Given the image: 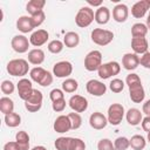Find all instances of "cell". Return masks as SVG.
<instances>
[{
  "instance_id": "1",
  "label": "cell",
  "mask_w": 150,
  "mask_h": 150,
  "mask_svg": "<svg viewBox=\"0 0 150 150\" xmlns=\"http://www.w3.org/2000/svg\"><path fill=\"white\" fill-rule=\"evenodd\" d=\"M125 84L129 88V96L132 102L135 103H141L144 101L145 97V91L142 86V81L139 76L135 73H130L125 77Z\"/></svg>"
},
{
  "instance_id": "13",
  "label": "cell",
  "mask_w": 150,
  "mask_h": 150,
  "mask_svg": "<svg viewBox=\"0 0 150 150\" xmlns=\"http://www.w3.org/2000/svg\"><path fill=\"white\" fill-rule=\"evenodd\" d=\"M73 73V64L69 61L56 62L53 67V75L56 77H68Z\"/></svg>"
},
{
  "instance_id": "5",
  "label": "cell",
  "mask_w": 150,
  "mask_h": 150,
  "mask_svg": "<svg viewBox=\"0 0 150 150\" xmlns=\"http://www.w3.org/2000/svg\"><path fill=\"white\" fill-rule=\"evenodd\" d=\"M114 39V33L108 29L95 28L91 32V41L98 46H107Z\"/></svg>"
},
{
  "instance_id": "45",
  "label": "cell",
  "mask_w": 150,
  "mask_h": 150,
  "mask_svg": "<svg viewBox=\"0 0 150 150\" xmlns=\"http://www.w3.org/2000/svg\"><path fill=\"white\" fill-rule=\"evenodd\" d=\"M139 64L143 66L146 69H150V52L144 53L141 57H139Z\"/></svg>"
},
{
  "instance_id": "48",
  "label": "cell",
  "mask_w": 150,
  "mask_h": 150,
  "mask_svg": "<svg viewBox=\"0 0 150 150\" xmlns=\"http://www.w3.org/2000/svg\"><path fill=\"white\" fill-rule=\"evenodd\" d=\"M142 112H144L146 116H150V100L145 101L142 107Z\"/></svg>"
},
{
  "instance_id": "7",
  "label": "cell",
  "mask_w": 150,
  "mask_h": 150,
  "mask_svg": "<svg viewBox=\"0 0 150 150\" xmlns=\"http://www.w3.org/2000/svg\"><path fill=\"white\" fill-rule=\"evenodd\" d=\"M102 66V53L100 50H91L84 57V68L88 71L98 70Z\"/></svg>"
},
{
  "instance_id": "46",
  "label": "cell",
  "mask_w": 150,
  "mask_h": 150,
  "mask_svg": "<svg viewBox=\"0 0 150 150\" xmlns=\"http://www.w3.org/2000/svg\"><path fill=\"white\" fill-rule=\"evenodd\" d=\"M141 124H142V129H143L144 131L150 132V116H145V117L142 120Z\"/></svg>"
},
{
  "instance_id": "29",
  "label": "cell",
  "mask_w": 150,
  "mask_h": 150,
  "mask_svg": "<svg viewBox=\"0 0 150 150\" xmlns=\"http://www.w3.org/2000/svg\"><path fill=\"white\" fill-rule=\"evenodd\" d=\"M0 110L4 115H8L14 112V102L12 98L4 96L0 98Z\"/></svg>"
},
{
  "instance_id": "15",
  "label": "cell",
  "mask_w": 150,
  "mask_h": 150,
  "mask_svg": "<svg viewBox=\"0 0 150 150\" xmlns=\"http://www.w3.org/2000/svg\"><path fill=\"white\" fill-rule=\"evenodd\" d=\"M89 124L93 129L95 130H101L104 129L108 124V118L100 111H95L90 115L89 117Z\"/></svg>"
},
{
  "instance_id": "3",
  "label": "cell",
  "mask_w": 150,
  "mask_h": 150,
  "mask_svg": "<svg viewBox=\"0 0 150 150\" xmlns=\"http://www.w3.org/2000/svg\"><path fill=\"white\" fill-rule=\"evenodd\" d=\"M29 70L28 61L23 59H14L7 63V71L12 76H25Z\"/></svg>"
},
{
  "instance_id": "51",
  "label": "cell",
  "mask_w": 150,
  "mask_h": 150,
  "mask_svg": "<svg viewBox=\"0 0 150 150\" xmlns=\"http://www.w3.org/2000/svg\"><path fill=\"white\" fill-rule=\"evenodd\" d=\"M146 27H148V29H150V11H149V14L146 18Z\"/></svg>"
},
{
  "instance_id": "11",
  "label": "cell",
  "mask_w": 150,
  "mask_h": 150,
  "mask_svg": "<svg viewBox=\"0 0 150 150\" xmlns=\"http://www.w3.org/2000/svg\"><path fill=\"white\" fill-rule=\"evenodd\" d=\"M16 88H18V94H19V97L23 101H27L30 95L33 94V86H32V81L28 80V79H21L18 84H16Z\"/></svg>"
},
{
  "instance_id": "44",
  "label": "cell",
  "mask_w": 150,
  "mask_h": 150,
  "mask_svg": "<svg viewBox=\"0 0 150 150\" xmlns=\"http://www.w3.org/2000/svg\"><path fill=\"white\" fill-rule=\"evenodd\" d=\"M52 108H53V110L56 111V112L63 111L64 108H66V100H64V98H61V100H57V101L53 102V103H52Z\"/></svg>"
},
{
  "instance_id": "42",
  "label": "cell",
  "mask_w": 150,
  "mask_h": 150,
  "mask_svg": "<svg viewBox=\"0 0 150 150\" xmlns=\"http://www.w3.org/2000/svg\"><path fill=\"white\" fill-rule=\"evenodd\" d=\"M30 18H32V21H33V25H34V27L36 28V27L41 26V25L45 22V19H46V14H45V12H43V11H41V12H39V13H36V14L32 15Z\"/></svg>"
},
{
  "instance_id": "14",
  "label": "cell",
  "mask_w": 150,
  "mask_h": 150,
  "mask_svg": "<svg viewBox=\"0 0 150 150\" xmlns=\"http://www.w3.org/2000/svg\"><path fill=\"white\" fill-rule=\"evenodd\" d=\"M86 89L88 94L93 96H102L107 91V86L98 80H89L86 84Z\"/></svg>"
},
{
  "instance_id": "38",
  "label": "cell",
  "mask_w": 150,
  "mask_h": 150,
  "mask_svg": "<svg viewBox=\"0 0 150 150\" xmlns=\"http://www.w3.org/2000/svg\"><path fill=\"white\" fill-rule=\"evenodd\" d=\"M109 88L112 93H121L123 89H124V82L121 80V79H114L111 80V82L109 83Z\"/></svg>"
},
{
  "instance_id": "40",
  "label": "cell",
  "mask_w": 150,
  "mask_h": 150,
  "mask_svg": "<svg viewBox=\"0 0 150 150\" xmlns=\"http://www.w3.org/2000/svg\"><path fill=\"white\" fill-rule=\"evenodd\" d=\"M14 89H15V87H14V83H13L12 81H9V80L2 81V83H1V91H2L5 95H11V94H13V93H14Z\"/></svg>"
},
{
  "instance_id": "4",
  "label": "cell",
  "mask_w": 150,
  "mask_h": 150,
  "mask_svg": "<svg viewBox=\"0 0 150 150\" xmlns=\"http://www.w3.org/2000/svg\"><path fill=\"white\" fill-rule=\"evenodd\" d=\"M94 20H95V13L94 9L89 6L81 7L75 16V23L81 28L88 27Z\"/></svg>"
},
{
  "instance_id": "19",
  "label": "cell",
  "mask_w": 150,
  "mask_h": 150,
  "mask_svg": "<svg viewBox=\"0 0 150 150\" xmlns=\"http://www.w3.org/2000/svg\"><path fill=\"white\" fill-rule=\"evenodd\" d=\"M139 64V56L135 53H127L122 57V66L127 70H134Z\"/></svg>"
},
{
  "instance_id": "37",
  "label": "cell",
  "mask_w": 150,
  "mask_h": 150,
  "mask_svg": "<svg viewBox=\"0 0 150 150\" xmlns=\"http://www.w3.org/2000/svg\"><path fill=\"white\" fill-rule=\"evenodd\" d=\"M130 146V142L127 137L124 136H121V137H117L114 142V148L115 150H127L128 148Z\"/></svg>"
},
{
  "instance_id": "21",
  "label": "cell",
  "mask_w": 150,
  "mask_h": 150,
  "mask_svg": "<svg viewBox=\"0 0 150 150\" xmlns=\"http://www.w3.org/2000/svg\"><path fill=\"white\" fill-rule=\"evenodd\" d=\"M148 40L145 38H132L131 39V48L135 54H144L148 52Z\"/></svg>"
},
{
  "instance_id": "30",
  "label": "cell",
  "mask_w": 150,
  "mask_h": 150,
  "mask_svg": "<svg viewBox=\"0 0 150 150\" xmlns=\"http://www.w3.org/2000/svg\"><path fill=\"white\" fill-rule=\"evenodd\" d=\"M148 30L149 29L145 23H142V22L134 23L131 27V36L132 38H145Z\"/></svg>"
},
{
  "instance_id": "34",
  "label": "cell",
  "mask_w": 150,
  "mask_h": 150,
  "mask_svg": "<svg viewBox=\"0 0 150 150\" xmlns=\"http://www.w3.org/2000/svg\"><path fill=\"white\" fill-rule=\"evenodd\" d=\"M71 142V137H59L55 139V149L56 150H69Z\"/></svg>"
},
{
  "instance_id": "2",
  "label": "cell",
  "mask_w": 150,
  "mask_h": 150,
  "mask_svg": "<svg viewBox=\"0 0 150 150\" xmlns=\"http://www.w3.org/2000/svg\"><path fill=\"white\" fill-rule=\"evenodd\" d=\"M29 75L34 82L39 83L42 87H48L53 82V75L42 67H34L33 69H30Z\"/></svg>"
},
{
  "instance_id": "10",
  "label": "cell",
  "mask_w": 150,
  "mask_h": 150,
  "mask_svg": "<svg viewBox=\"0 0 150 150\" xmlns=\"http://www.w3.org/2000/svg\"><path fill=\"white\" fill-rule=\"evenodd\" d=\"M69 107L75 112H84L88 109V100L81 95H73L68 101Z\"/></svg>"
},
{
  "instance_id": "17",
  "label": "cell",
  "mask_w": 150,
  "mask_h": 150,
  "mask_svg": "<svg viewBox=\"0 0 150 150\" xmlns=\"http://www.w3.org/2000/svg\"><path fill=\"white\" fill-rule=\"evenodd\" d=\"M148 11H150V1L149 0H139V1L135 2L131 7V14L136 19L143 18Z\"/></svg>"
},
{
  "instance_id": "28",
  "label": "cell",
  "mask_w": 150,
  "mask_h": 150,
  "mask_svg": "<svg viewBox=\"0 0 150 150\" xmlns=\"http://www.w3.org/2000/svg\"><path fill=\"white\" fill-rule=\"evenodd\" d=\"M63 43L68 48H75L80 43V35L76 32H68L63 38Z\"/></svg>"
},
{
  "instance_id": "35",
  "label": "cell",
  "mask_w": 150,
  "mask_h": 150,
  "mask_svg": "<svg viewBox=\"0 0 150 150\" xmlns=\"http://www.w3.org/2000/svg\"><path fill=\"white\" fill-rule=\"evenodd\" d=\"M63 47H64V43L62 41H60V40H52L48 43V46H47L48 50L52 54H59V53H61L63 50Z\"/></svg>"
},
{
  "instance_id": "39",
  "label": "cell",
  "mask_w": 150,
  "mask_h": 150,
  "mask_svg": "<svg viewBox=\"0 0 150 150\" xmlns=\"http://www.w3.org/2000/svg\"><path fill=\"white\" fill-rule=\"evenodd\" d=\"M69 150H86V143H84V141H82L81 138L71 137Z\"/></svg>"
},
{
  "instance_id": "33",
  "label": "cell",
  "mask_w": 150,
  "mask_h": 150,
  "mask_svg": "<svg viewBox=\"0 0 150 150\" xmlns=\"http://www.w3.org/2000/svg\"><path fill=\"white\" fill-rule=\"evenodd\" d=\"M79 88V83L74 79H66L62 82V90L64 93H75Z\"/></svg>"
},
{
  "instance_id": "16",
  "label": "cell",
  "mask_w": 150,
  "mask_h": 150,
  "mask_svg": "<svg viewBox=\"0 0 150 150\" xmlns=\"http://www.w3.org/2000/svg\"><path fill=\"white\" fill-rule=\"evenodd\" d=\"M53 128L59 134H63V132H67V131L71 130V123H70V120H69L68 115L57 116L56 120L54 121Z\"/></svg>"
},
{
  "instance_id": "49",
  "label": "cell",
  "mask_w": 150,
  "mask_h": 150,
  "mask_svg": "<svg viewBox=\"0 0 150 150\" xmlns=\"http://www.w3.org/2000/svg\"><path fill=\"white\" fill-rule=\"evenodd\" d=\"M88 4L90 6H98V7L102 6V1H91V0H88Z\"/></svg>"
},
{
  "instance_id": "31",
  "label": "cell",
  "mask_w": 150,
  "mask_h": 150,
  "mask_svg": "<svg viewBox=\"0 0 150 150\" xmlns=\"http://www.w3.org/2000/svg\"><path fill=\"white\" fill-rule=\"evenodd\" d=\"M129 142H130V146L134 150H143L146 145V141L142 135H134L129 139Z\"/></svg>"
},
{
  "instance_id": "36",
  "label": "cell",
  "mask_w": 150,
  "mask_h": 150,
  "mask_svg": "<svg viewBox=\"0 0 150 150\" xmlns=\"http://www.w3.org/2000/svg\"><path fill=\"white\" fill-rule=\"evenodd\" d=\"M68 117L71 123V130H77L82 125V117L80 116L79 112H75V111L70 112V114H68Z\"/></svg>"
},
{
  "instance_id": "26",
  "label": "cell",
  "mask_w": 150,
  "mask_h": 150,
  "mask_svg": "<svg viewBox=\"0 0 150 150\" xmlns=\"http://www.w3.org/2000/svg\"><path fill=\"white\" fill-rule=\"evenodd\" d=\"M46 5V1L45 0H30L28 1V4L26 5V11L32 15L43 11V7Z\"/></svg>"
},
{
  "instance_id": "8",
  "label": "cell",
  "mask_w": 150,
  "mask_h": 150,
  "mask_svg": "<svg viewBox=\"0 0 150 150\" xmlns=\"http://www.w3.org/2000/svg\"><path fill=\"white\" fill-rule=\"evenodd\" d=\"M120 71H121V66L116 61H110V62H107V63H102V66L97 70L98 76L103 80H107L111 76H115Z\"/></svg>"
},
{
  "instance_id": "6",
  "label": "cell",
  "mask_w": 150,
  "mask_h": 150,
  "mask_svg": "<svg viewBox=\"0 0 150 150\" xmlns=\"http://www.w3.org/2000/svg\"><path fill=\"white\" fill-rule=\"evenodd\" d=\"M124 107L120 103H112L109 105L108 108V115H107V118H108V123L112 124V125H118L123 117H124Z\"/></svg>"
},
{
  "instance_id": "23",
  "label": "cell",
  "mask_w": 150,
  "mask_h": 150,
  "mask_svg": "<svg viewBox=\"0 0 150 150\" xmlns=\"http://www.w3.org/2000/svg\"><path fill=\"white\" fill-rule=\"evenodd\" d=\"M125 118H127V122L130 125H134V127L135 125H138L142 122V120H143L142 112L137 108H130L127 111V114H125Z\"/></svg>"
},
{
  "instance_id": "32",
  "label": "cell",
  "mask_w": 150,
  "mask_h": 150,
  "mask_svg": "<svg viewBox=\"0 0 150 150\" xmlns=\"http://www.w3.org/2000/svg\"><path fill=\"white\" fill-rule=\"evenodd\" d=\"M5 123L9 128H15V127L20 125V123H21V116L19 114H16V112H12V114L5 115Z\"/></svg>"
},
{
  "instance_id": "12",
  "label": "cell",
  "mask_w": 150,
  "mask_h": 150,
  "mask_svg": "<svg viewBox=\"0 0 150 150\" xmlns=\"http://www.w3.org/2000/svg\"><path fill=\"white\" fill-rule=\"evenodd\" d=\"M29 45H30V42L25 35H15V36H13V39L11 41V46H12L13 50L19 54L26 53L28 50Z\"/></svg>"
},
{
  "instance_id": "50",
  "label": "cell",
  "mask_w": 150,
  "mask_h": 150,
  "mask_svg": "<svg viewBox=\"0 0 150 150\" xmlns=\"http://www.w3.org/2000/svg\"><path fill=\"white\" fill-rule=\"evenodd\" d=\"M32 150H47L45 146H42V145H38V146H34Z\"/></svg>"
},
{
  "instance_id": "9",
  "label": "cell",
  "mask_w": 150,
  "mask_h": 150,
  "mask_svg": "<svg viewBox=\"0 0 150 150\" xmlns=\"http://www.w3.org/2000/svg\"><path fill=\"white\" fill-rule=\"evenodd\" d=\"M42 101H43V95L40 90L38 89H34L33 90V94L30 95V97L25 101V107L28 111L30 112H36L41 109L42 107Z\"/></svg>"
},
{
  "instance_id": "20",
  "label": "cell",
  "mask_w": 150,
  "mask_h": 150,
  "mask_svg": "<svg viewBox=\"0 0 150 150\" xmlns=\"http://www.w3.org/2000/svg\"><path fill=\"white\" fill-rule=\"evenodd\" d=\"M129 15L128 6L124 4H118L112 8V19L116 22H124L127 21Z\"/></svg>"
},
{
  "instance_id": "43",
  "label": "cell",
  "mask_w": 150,
  "mask_h": 150,
  "mask_svg": "<svg viewBox=\"0 0 150 150\" xmlns=\"http://www.w3.org/2000/svg\"><path fill=\"white\" fill-rule=\"evenodd\" d=\"M49 97H50L52 102H55V101H57V100H61V98H64V94H63V90L55 88V89H53V90L49 93Z\"/></svg>"
},
{
  "instance_id": "27",
  "label": "cell",
  "mask_w": 150,
  "mask_h": 150,
  "mask_svg": "<svg viewBox=\"0 0 150 150\" xmlns=\"http://www.w3.org/2000/svg\"><path fill=\"white\" fill-rule=\"evenodd\" d=\"M15 142L18 143L20 150H29V136L26 131H18L15 135Z\"/></svg>"
},
{
  "instance_id": "47",
  "label": "cell",
  "mask_w": 150,
  "mask_h": 150,
  "mask_svg": "<svg viewBox=\"0 0 150 150\" xmlns=\"http://www.w3.org/2000/svg\"><path fill=\"white\" fill-rule=\"evenodd\" d=\"M4 150H20V149H19L18 143L15 141H12V142H7L4 145Z\"/></svg>"
},
{
  "instance_id": "22",
  "label": "cell",
  "mask_w": 150,
  "mask_h": 150,
  "mask_svg": "<svg viewBox=\"0 0 150 150\" xmlns=\"http://www.w3.org/2000/svg\"><path fill=\"white\" fill-rule=\"evenodd\" d=\"M34 25L30 16L22 15L16 20V29H19L21 33H29L34 29Z\"/></svg>"
},
{
  "instance_id": "41",
  "label": "cell",
  "mask_w": 150,
  "mask_h": 150,
  "mask_svg": "<svg viewBox=\"0 0 150 150\" xmlns=\"http://www.w3.org/2000/svg\"><path fill=\"white\" fill-rule=\"evenodd\" d=\"M97 150H115V148L109 138H102L97 143Z\"/></svg>"
},
{
  "instance_id": "25",
  "label": "cell",
  "mask_w": 150,
  "mask_h": 150,
  "mask_svg": "<svg viewBox=\"0 0 150 150\" xmlns=\"http://www.w3.org/2000/svg\"><path fill=\"white\" fill-rule=\"evenodd\" d=\"M45 61V52L40 48H34L28 52V62L35 66L41 64Z\"/></svg>"
},
{
  "instance_id": "18",
  "label": "cell",
  "mask_w": 150,
  "mask_h": 150,
  "mask_svg": "<svg viewBox=\"0 0 150 150\" xmlns=\"http://www.w3.org/2000/svg\"><path fill=\"white\" fill-rule=\"evenodd\" d=\"M48 39H49V34L46 29H38L32 33V35L29 38V42L34 47H40V46L45 45Z\"/></svg>"
},
{
  "instance_id": "52",
  "label": "cell",
  "mask_w": 150,
  "mask_h": 150,
  "mask_svg": "<svg viewBox=\"0 0 150 150\" xmlns=\"http://www.w3.org/2000/svg\"><path fill=\"white\" fill-rule=\"evenodd\" d=\"M146 138H148V142L150 143V132H148V137Z\"/></svg>"
},
{
  "instance_id": "24",
  "label": "cell",
  "mask_w": 150,
  "mask_h": 150,
  "mask_svg": "<svg viewBox=\"0 0 150 150\" xmlns=\"http://www.w3.org/2000/svg\"><path fill=\"white\" fill-rule=\"evenodd\" d=\"M110 20V11L105 6H101L95 11V21L98 25H105Z\"/></svg>"
}]
</instances>
